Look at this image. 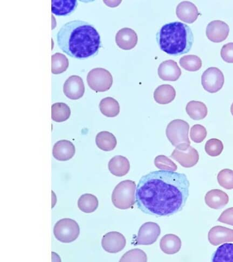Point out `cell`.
I'll return each instance as SVG.
<instances>
[{"label": "cell", "mask_w": 233, "mask_h": 262, "mask_svg": "<svg viewBox=\"0 0 233 262\" xmlns=\"http://www.w3.org/2000/svg\"><path fill=\"white\" fill-rule=\"evenodd\" d=\"M89 87L96 93H103L110 90L113 84V77L108 70L104 68L91 70L87 76Z\"/></svg>", "instance_id": "obj_7"}, {"label": "cell", "mask_w": 233, "mask_h": 262, "mask_svg": "<svg viewBox=\"0 0 233 262\" xmlns=\"http://www.w3.org/2000/svg\"><path fill=\"white\" fill-rule=\"evenodd\" d=\"M207 135L206 128L200 124L194 125L190 130V139L196 143H201L203 142Z\"/></svg>", "instance_id": "obj_36"}, {"label": "cell", "mask_w": 233, "mask_h": 262, "mask_svg": "<svg viewBox=\"0 0 233 262\" xmlns=\"http://www.w3.org/2000/svg\"><path fill=\"white\" fill-rule=\"evenodd\" d=\"M161 233L159 226L153 222H148L141 226L136 238V245L149 246L156 243Z\"/></svg>", "instance_id": "obj_9"}, {"label": "cell", "mask_w": 233, "mask_h": 262, "mask_svg": "<svg viewBox=\"0 0 233 262\" xmlns=\"http://www.w3.org/2000/svg\"><path fill=\"white\" fill-rule=\"evenodd\" d=\"M68 67L69 60L64 54L56 53L52 56V73L53 74H62Z\"/></svg>", "instance_id": "obj_30"}, {"label": "cell", "mask_w": 233, "mask_h": 262, "mask_svg": "<svg viewBox=\"0 0 233 262\" xmlns=\"http://www.w3.org/2000/svg\"><path fill=\"white\" fill-rule=\"evenodd\" d=\"M209 243L217 246L225 243H232L233 230L220 226L213 227L208 233Z\"/></svg>", "instance_id": "obj_16"}, {"label": "cell", "mask_w": 233, "mask_h": 262, "mask_svg": "<svg viewBox=\"0 0 233 262\" xmlns=\"http://www.w3.org/2000/svg\"><path fill=\"white\" fill-rule=\"evenodd\" d=\"M206 205L211 209H220L229 202L228 195L220 189H212L208 191L205 198Z\"/></svg>", "instance_id": "obj_19"}, {"label": "cell", "mask_w": 233, "mask_h": 262, "mask_svg": "<svg viewBox=\"0 0 233 262\" xmlns=\"http://www.w3.org/2000/svg\"><path fill=\"white\" fill-rule=\"evenodd\" d=\"M214 262H233V244H225L219 247L212 258Z\"/></svg>", "instance_id": "obj_29"}, {"label": "cell", "mask_w": 233, "mask_h": 262, "mask_svg": "<svg viewBox=\"0 0 233 262\" xmlns=\"http://www.w3.org/2000/svg\"><path fill=\"white\" fill-rule=\"evenodd\" d=\"M176 14L181 21L189 24L194 23L199 15L197 6L187 1L182 2L178 5Z\"/></svg>", "instance_id": "obj_17"}, {"label": "cell", "mask_w": 233, "mask_h": 262, "mask_svg": "<svg viewBox=\"0 0 233 262\" xmlns=\"http://www.w3.org/2000/svg\"><path fill=\"white\" fill-rule=\"evenodd\" d=\"M171 158L177 161L182 167L190 168L197 164L199 155L197 149L190 146L185 150L176 148L171 155Z\"/></svg>", "instance_id": "obj_13"}, {"label": "cell", "mask_w": 233, "mask_h": 262, "mask_svg": "<svg viewBox=\"0 0 233 262\" xmlns=\"http://www.w3.org/2000/svg\"><path fill=\"white\" fill-rule=\"evenodd\" d=\"M176 96L175 89L171 85L163 84L158 86L155 91V101L161 105H166L174 101Z\"/></svg>", "instance_id": "obj_21"}, {"label": "cell", "mask_w": 233, "mask_h": 262, "mask_svg": "<svg viewBox=\"0 0 233 262\" xmlns=\"http://www.w3.org/2000/svg\"><path fill=\"white\" fill-rule=\"evenodd\" d=\"M181 245L180 238L174 234L165 235L160 242L161 250L167 255H174L178 253Z\"/></svg>", "instance_id": "obj_22"}, {"label": "cell", "mask_w": 233, "mask_h": 262, "mask_svg": "<svg viewBox=\"0 0 233 262\" xmlns=\"http://www.w3.org/2000/svg\"><path fill=\"white\" fill-rule=\"evenodd\" d=\"M221 56L225 62L233 63V43H229L222 47Z\"/></svg>", "instance_id": "obj_37"}, {"label": "cell", "mask_w": 233, "mask_h": 262, "mask_svg": "<svg viewBox=\"0 0 233 262\" xmlns=\"http://www.w3.org/2000/svg\"><path fill=\"white\" fill-rule=\"evenodd\" d=\"M126 245L124 236L117 231L110 232L103 237L102 246L109 253L116 254L122 251Z\"/></svg>", "instance_id": "obj_10"}, {"label": "cell", "mask_w": 233, "mask_h": 262, "mask_svg": "<svg viewBox=\"0 0 233 262\" xmlns=\"http://www.w3.org/2000/svg\"><path fill=\"white\" fill-rule=\"evenodd\" d=\"M97 198L91 194H85L81 196L78 201V208L83 212L89 214L94 212L98 207Z\"/></svg>", "instance_id": "obj_27"}, {"label": "cell", "mask_w": 233, "mask_h": 262, "mask_svg": "<svg viewBox=\"0 0 233 262\" xmlns=\"http://www.w3.org/2000/svg\"><path fill=\"white\" fill-rule=\"evenodd\" d=\"M186 113L190 118L195 120L204 119L208 114V108L202 102L192 100L188 103Z\"/></svg>", "instance_id": "obj_25"}, {"label": "cell", "mask_w": 233, "mask_h": 262, "mask_svg": "<svg viewBox=\"0 0 233 262\" xmlns=\"http://www.w3.org/2000/svg\"><path fill=\"white\" fill-rule=\"evenodd\" d=\"M52 13L57 16H67L74 12L77 6L76 0H53Z\"/></svg>", "instance_id": "obj_23"}, {"label": "cell", "mask_w": 233, "mask_h": 262, "mask_svg": "<svg viewBox=\"0 0 233 262\" xmlns=\"http://www.w3.org/2000/svg\"><path fill=\"white\" fill-rule=\"evenodd\" d=\"M218 181L219 185L225 189H233V170L224 169L218 173Z\"/></svg>", "instance_id": "obj_34"}, {"label": "cell", "mask_w": 233, "mask_h": 262, "mask_svg": "<svg viewBox=\"0 0 233 262\" xmlns=\"http://www.w3.org/2000/svg\"><path fill=\"white\" fill-rule=\"evenodd\" d=\"M229 34V26L220 20L210 22L206 28V36L213 42L220 43L224 41Z\"/></svg>", "instance_id": "obj_12"}, {"label": "cell", "mask_w": 233, "mask_h": 262, "mask_svg": "<svg viewBox=\"0 0 233 262\" xmlns=\"http://www.w3.org/2000/svg\"><path fill=\"white\" fill-rule=\"evenodd\" d=\"M108 167L111 174L116 177H122L129 173L130 164L126 157L116 156L110 160Z\"/></svg>", "instance_id": "obj_20"}, {"label": "cell", "mask_w": 233, "mask_h": 262, "mask_svg": "<svg viewBox=\"0 0 233 262\" xmlns=\"http://www.w3.org/2000/svg\"><path fill=\"white\" fill-rule=\"evenodd\" d=\"M218 220L220 223L233 226V207L223 211Z\"/></svg>", "instance_id": "obj_38"}, {"label": "cell", "mask_w": 233, "mask_h": 262, "mask_svg": "<svg viewBox=\"0 0 233 262\" xmlns=\"http://www.w3.org/2000/svg\"><path fill=\"white\" fill-rule=\"evenodd\" d=\"M158 44L161 50L172 56L188 53L194 43V35L187 25L180 22L167 24L157 34Z\"/></svg>", "instance_id": "obj_3"}, {"label": "cell", "mask_w": 233, "mask_h": 262, "mask_svg": "<svg viewBox=\"0 0 233 262\" xmlns=\"http://www.w3.org/2000/svg\"><path fill=\"white\" fill-rule=\"evenodd\" d=\"M101 113L107 117L113 118L120 113V105L117 100L112 97H107L101 100L99 103Z\"/></svg>", "instance_id": "obj_26"}, {"label": "cell", "mask_w": 233, "mask_h": 262, "mask_svg": "<svg viewBox=\"0 0 233 262\" xmlns=\"http://www.w3.org/2000/svg\"><path fill=\"white\" fill-rule=\"evenodd\" d=\"M79 226L73 219L66 218L57 222L54 228L55 238L62 243H73L79 236Z\"/></svg>", "instance_id": "obj_6"}, {"label": "cell", "mask_w": 233, "mask_h": 262, "mask_svg": "<svg viewBox=\"0 0 233 262\" xmlns=\"http://www.w3.org/2000/svg\"><path fill=\"white\" fill-rule=\"evenodd\" d=\"M180 66L187 71L195 72L202 67V60L196 55H190L182 57L179 60Z\"/></svg>", "instance_id": "obj_31"}, {"label": "cell", "mask_w": 233, "mask_h": 262, "mask_svg": "<svg viewBox=\"0 0 233 262\" xmlns=\"http://www.w3.org/2000/svg\"><path fill=\"white\" fill-rule=\"evenodd\" d=\"M155 165L157 168L163 170L175 172L178 168L177 165L173 161L164 155H160L156 157Z\"/></svg>", "instance_id": "obj_35"}, {"label": "cell", "mask_w": 233, "mask_h": 262, "mask_svg": "<svg viewBox=\"0 0 233 262\" xmlns=\"http://www.w3.org/2000/svg\"><path fill=\"white\" fill-rule=\"evenodd\" d=\"M71 116L69 106L64 103H56L52 106V118L56 123H62L69 119Z\"/></svg>", "instance_id": "obj_28"}, {"label": "cell", "mask_w": 233, "mask_h": 262, "mask_svg": "<svg viewBox=\"0 0 233 262\" xmlns=\"http://www.w3.org/2000/svg\"><path fill=\"white\" fill-rule=\"evenodd\" d=\"M206 152L210 157L220 156L224 150V145L218 139H210L207 141L205 147Z\"/></svg>", "instance_id": "obj_32"}, {"label": "cell", "mask_w": 233, "mask_h": 262, "mask_svg": "<svg viewBox=\"0 0 233 262\" xmlns=\"http://www.w3.org/2000/svg\"><path fill=\"white\" fill-rule=\"evenodd\" d=\"M230 112H231L232 116H233V103L231 104V107H230Z\"/></svg>", "instance_id": "obj_39"}, {"label": "cell", "mask_w": 233, "mask_h": 262, "mask_svg": "<svg viewBox=\"0 0 233 262\" xmlns=\"http://www.w3.org/2000/svg\"><path fill=\"white\" fill-rule=\"evenodd\" d=\"M96 143L101 150L109 152L114 150L117 144L116 137L108 131H102L96 137Z\"/></svg>", "instance_id": "obj_24"}, {"label": "cell", "mask_w": 233, "mask_h": 262, "mask_svg": "<svg viewBox=\"0 0 233 262\" xmlns=\"http://www.w3.org/2000/svg\"><path fill=\"white\" fill-rule=\"evenodd\" d=\"M136 189L135 181L129 180L121 181L115 188L111 197L114 205L121 210L133 207L136 203Z\"/></svg>", "instance_id": "obj_4"}, {"label": "cell", "mask_w": 233, "mask_h": 262, "mask_svg": "<svg viewBox=\"0 0 233 262\" xmlns=\"http://www.w3.org/2000/svg\"><path fill=\"white\" fill-rule=\"evenodd\" d=\"M189 186L185 174L163 170L150 172L141 178L137 185V206L151 215H174L185 207Z\"/></svg>", "instance_id": "obj_1"}, {"label": "cell", "mask_w": 233, "mask_h": 262, "mask_svg": "<svg viewBox=\"0 0 233 262\" xmlns=\"http://www.w3.org/2000/svg\"><path fill=\"white\" fill-rule=\"evenodd\" d=\"M63 93L68 98L77 100L85 93V86L82 78L77 75L69 77L63 85Z\"/></svg>", "instance_id": "obj_11"}, {"label": "cell", "mask_w": 233, "mask_h": 262, "mask_svg": "<svg viewBox=\"0 0 233 262\" xmlns=\"http://www.w3.org/2000/svg\"><path fill=\"white\" fill-rule=\"evenodd\" d=\"M75 153V145L67 140L58 141L53 147V156L58 161H66L72 159Z\"/></svg>", "instance_id": "obj_18"}, {"label": "cell", "mask_w": 233, "mask_h": 262, "mask_svg": "<svg viewBox=\"0 0 233 262\" xmlns=\"http://www.w3.org/2000/svg\"><path fill=\"white\" fill-rule=\"evenodd\" d=\"M138 35L133 29L124 28L119 30L116 35L117 45L121 49L130 50L137 45Z\"/></svg>", "instance_id": "obj_15"}, {"label": "cell", "mask_w": 233, "mask_h": 262, "mask_svg": "<svg viewBox=\"0 0 233 262\" xmlns=\"http://www.w3.org/2000/svg\"><path fill=\"white\" fill-rule=\"evenodd\" d=\"M147 261V257L145 252L139 249H135L128 251L119 260L120 262H146Z\"/></svg>", "instance_id": "obj_33"}, {"label": "cell", "mask_w": 233, "mask_h": 262, "mask_svg": "<svg viewBox=\"0 0 233 262\" xmlns=\"http://www.w3.org/2000/svg\"><path fill=\"white\" fill-rule=\"evenodd\" d=\"M159 77L164 81L175 82L181 75V70L174 60H167L162 62L158 70Z\"/></svg>", "instance_id": "obj_14"}, {"label": "cell", "mask_w": 233, "mask_h": 262, "mask_svg": "<svg viewBox=\"0 0 233 262\" xmlns=\"http://www.w3.org/2000/svg\"><path fill=\"white\" fill-rule=\"evenodd\" d=\"M225 83V77L221 70L216 67H211L205 70L201 76V84L207 92L216 93Z\"/></svg>", "instance_id": "obj_8"}, {"label": "cell", "mask_w": 233, "mask_h": 262, "mask_svg": "<svg viewBox=\"0 0 233 262\" xmlns=\"http://www.w3.org/2000/svg\"><path fill=\"white\" fill-rule=\"evenodd\" d=\"M57 43L63 53L78 59L95 56L101 47L97 30L82 20L70 21L60 28L57 34Z\"/></svg>", "instance_id": "obj_2"}, {"label": "cell", "mask_w": 233, "mask_h": 262, "mask_svg": "<svg viewBox=\"0 0 233 262\" xmlns=\"http://www.w3.org/2000/svg\"><path fill=\"white\" fill-rule=\"evenodd\" d=\"M189 125L181 119L172 120L166 129V136L172 145L182 150H186L190 145L188 137Z\"/></svg>", "instance_id": "obj_5"}]
</instances>
